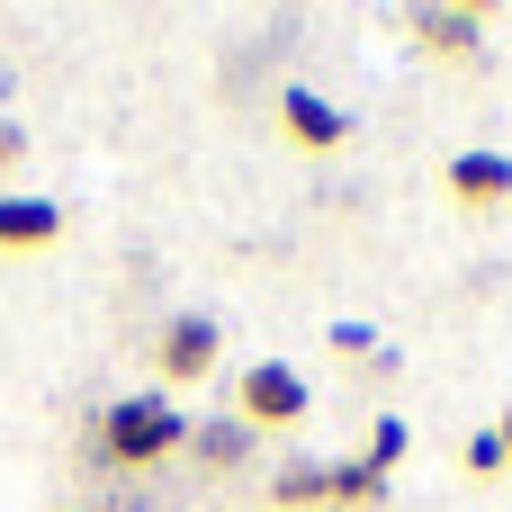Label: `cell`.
Returning <instances> with one entry per match:
<instances>
[{"mask_svg": "<svg viewBox=\"0 0 512 512\" xmlns=\"http://www.w3.org/2000/svg\"><path fill=\"white\" fill-rule=\"evenodd\" d=\"M171 450H189V423H180L171 396H117V405L99 414V459H108V468H153V459H171Z\"/></svg>", "mask_w": 512, "mask_h": 512, "instance_id": "obj_1", "label": "cell"}, {"mask_svg": "<svg viewBox=\"0 0 512 512\" xmlns=\"http://www.w3.org/2000/svg\"><path fill=\"white\" fill-rule=\"evenodd\" d=\"M306 378L288 369V360H252L243 378H234V423H252V432H288V423H306Z\"/></svg>", "mask_w": 512, "mask_h": 512, "instance_id": "obj_2", "label": "cell"}, {"mask_svg": "<svg viewBox=\"0 0 512 512\" xmlns=\"http://www.w3.org/2000/svg\"><path fill=\"white\" fill-rule=\"evenodd\" d=\"M216 351H225V333L207 315H171L162 324V387H198L216 369Z\"/></svg>", "mask_w": 512, "mask_h": 512, "instance_id": "obj_3", "label": "cell"}, {"mask_svg": "<svg viewBox=\"0 0 512 512\" xmlns=\"http://www.w3.org/2000/svg\"><path fill=\"white\" fill-rule=\"evenodd\" d=\"M279 126H288V144H306V153H342V144H351V117H342L324 90H279Z\"/></svg>", "mask_w": 512, "mask_h": 512, "instance_id": "obj_4", "label": "cell"}, {"mask_svg": "<svg viewBox=\"0 0 512 512\" xmlns=\"http://www.w3.org/2000/svg\"><path fill=\"white\" fill-rule=\"evenodd\" d=\"M45 243H63V207L27 198V189H0V252H45Z\"/></svg>", "mask_w": 512, "mask_h": 512, "instance_id": "obj_5", "label": "cell"}, {"mask_svg": "<svg viewBox=\"0 0 512 512\" xmlns=\"http://www.w3.org/2000/svg\"><path fill=\"white\" fill-rule=\"evenodd\" d=\"M450 198L459 207H504L512 198V153H450Z\"/></svg>", "mask_w": 512, "mask_h": 512, "instance_id": "obj_6", "label": "cell"}, {"mask_svg": "<svg viewBox=\"0 0 512 512\" xmlns=\"http://www.w3.org/2000/svg\"><path fill=\"white\" fill-rule=\"evenodd\" d=\"M477 36H486V18H477V9H414V45H423V54H441V63H468V54H477Z\"/></svg>", "mask_w": 512, "mask_h": 512, "instance_id": "obj_7", "label": "cell"}, {"mask_svg": "<svg viewBox=\"0 0 512 512\" xmlns=\"http://www.w3.org/2000/svg\"><path fill=\"white\" fill-rule=\"evenodd\" d=\"M270 504L279 512H333V468H315V459L279 468V477H270Z\"/></svg>", "mask_w": 512, "mask_h": 512, "instance_id": "obj_8", "label": "cell"}, {"mask_svg": "<svg viewBox=\"0 0 512 512\" xmlns=\"http://www.w3.org/2000/svg\"><path fill=\"white\" fill-rule=\"evenodd\" d=\"M189 450H198V468H243V459H252V423H234V414H225V423H198Z\"/></svg>", "mask_w": 512, "mask_h": 512, "instance_id": "obj_9", "label": "cell"}, {"mask_svg": "<svg viewBox=\"0 0 512 512\" xmlns=\"http://www.w3.org/2000/svg\"><path fill=\"white\" fill-rule=\"evenodd\" d=\"M378 495H387V477H378L369 459H342V468H333V512H369Z\"/></svg>", "mask_w": 512, "mask_h": 512, "instance_id": "obj_10", "label": "cell"}, {"mask_svg": "<svg viewBox=\"0 0 512 512\" xmlns=\"http://www.w3.org/2000/svg\"><path fill=\"white\" fill-rule=\"evenodd\" d=\"M405 450H414V432H405V423H396V414H378V423H369V468H378V477H387V468H396V459H405Z\"/></svg>", "mask_w": 512, "mask_h": 512, "instance_id": "obj_11", "label": "cell"}, {"mask_svg": "<svg viewBox=\"0 0 512 512\" xmlns=\"http://www.w3.org/2000/svg\"><path fill=\"white\" fill-rule=\"evenodd\" d=\"M512 459H504V441H495V432H477V441H468V477H504Z\"/></svg>", "mask_w": 512, "mask_h": 512, "instance_id": "obj_12", "label": "cell"}, {"mask_svg": "<svg viewBox=\"0 0 512 512\" xmlns=\"http://www.w3.org/2000/svg\"><path fill=\"white\" fill-rule=\"evenodd\" d=\"M333 351H342V360H369L378 333H369V324H333Z\"/></svg>", "mask_w": 512, "mask_h": 512, "instance_id": "obj_13", "label": "cell"}, {"mask_svg": "<svg viewBox=\"0 0 512 512\" xmlns=\"http://www.w3.org/2000/svg\"><path fill=\"white\" fill-rule=\"evenodd\" d=\"M18 153H27V135H18V126H9V117H0V180H9V171H18Z\"/></svg>", "mask_w": 512, "mask_h": 512, "instance_id": "obj_14", "label": "cell"}, {"mask_svg": "<svg viewBox=\"0 0 512 512\" xmlns=\"http://www.w3.org/2000/svg\"><path fill=\"white\" fill-rule=\"evenodd\" d=\"M495 441H504V459H512V405H504V423H495Z\"/></svg>", "mask_w": 512, "mask_h": 512, "instance_id": "obj_15", "label": "cell"}]
</instances>
